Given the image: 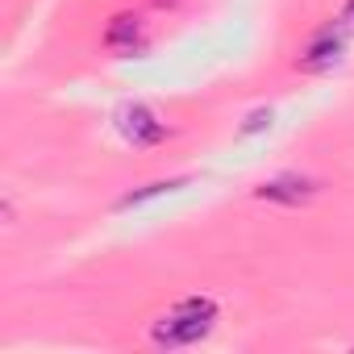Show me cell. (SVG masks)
<instances>
[{
    "instance_id": "1",
    "label": "cell",
    "mask_w": 354,
    "mask_h": 354,
    "mask_svg": "<svg viewBox=\"0 0 354 354\" xmlns=\"http://www.w3.org/2000/svg\"><path fill=\"white\" fill-rule=\"evenodd\" d=\"M213 321H217V304L209 296H192V300L175 304L150 329V337H154V346H192V342H201L213 329Z\"/></svg>"
},
{
    "instance_id": "2",
    "label": "cell",
    "mask_w": 354,
    "mask_h": 354,
    "mask_svg": "<svg viewBox=\"0 0 354 354\" xmlns=\"http://www.w3.org/2000/svg\"><path fill=\"white\" fill-rule=\"evenodd\" d=\"M254 196H259V201H267V205H288V209H296V205H308L313 196H321V180L288 171V175H275V180L259 184V188H254Z\"/></svg>"
},
{
    "instance_id": "3",
    "label": "cell",
    "mask_w": 354,
    "mask_h": 354,
    "mask_svg": "<svg viewBox=\"0 0 354 354\" xmlns=\"http://www.w3.org/2000/svg\"><path fill=\"white\" fill-rule=\"evenodd\" d=\"M117 129L133 142V146H150V142H162L167 138V125L146 109V104H125L117 113Z\"/></svg>"
},
{
    "instance_id": "4",
    "label": "cell",
    "mask_w": 354,
    "mask_h": 354,
    "mask_svg": "<svg viewBox=\"0 0 354 354\" xmlns=\"http://www.w3.org/2000/svg\"><path fill=\"white\" fill-rule=\"evenodd\" d=\"M342 50H346L342 30H337V26H325V30H317V34L308 38V46H304V55H300V67L325 71V67H333V63L342 59Z\"/></svg>"
},
{
    "instance_id": "5",
    "label": "cell",
    "mask_w": 354,
    "mask_h": 354,
    "mask_svg": "<svg viewBox=\"0 0 354 354\" xmlns=\"http://www.w3.org/2000/svg\"><path fill=\"white\" fill-rule=\"evenodd\" d=\"M146 26H142V17H113V26L104 30V46L109 50H117V55H142L146 50Z\"/></svg>"
},
{
    "instance_id": "6",
    "label": "cell",
    "mask_w": 354,
    "mask_h": 354,
    "mask_svg": "<svg viewBox=\"0 0 354 354\" xmlns=\"http://www.w3.org/2000/svg\"><path fill=\"white\" fill-rule=\"evenodd\" d=\"M346 21L354 26V0H350V5H346Z\"/></svg>"
}]
</instances>
